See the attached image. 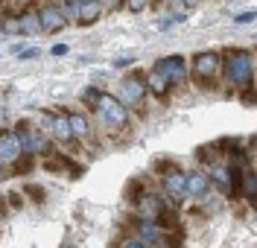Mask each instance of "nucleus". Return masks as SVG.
Returning <instances> with one entry per match:
<instances>
[{
  "mask_svg": "<svg viewBox=\"0 0 257 248\" xmlns=\"http://www.w3.org/2000/svg\"><path fill=\"white\" fill-rule=\"evenodd\" d=\"M70 117V129H73V134H88V120L82 114H67Z\"/></svg>",
  "mask_w": 257,
  "mask_h": 248,
  "instance_id": "dca6fc26",
  "label": "nucleus"
},
{
  "mask_svg": "<svg viewBox=\"0 0 257 248\" xmlns=\"http://www.w3.org/2000/svg\"><path fill=\"white\" fill-rule=\"evenodd\" d=\"M210 178H213V184L219 187V193H231V190H234L231 166H225V164H213V166H210Z\"/></svg>",
  "mask_w": 257,
  "mask_h": 248,
  "instance_id": "f8f14e48",
  "label": "nucleus"
},
{
  "mask_svg": "<svg viewBox=\"0 0 257 248\" xmlns=\"http://www.w3.org/2000/svg\"><path fill=\"white\" fill-rule=\"evenodd\" d=\"M41 50L38 47H21V53H18V59H35Z\"/></svg>",
  "mask_w": 257,
  "mask_h": 248,
  "instance_id": "6ab92c4d",
  "label": "nucleus"
},
{
  "mask_svg": "<svg viewBox=\"0 0 257 248\" xmlns=\"http://www.w3.org/2000/svg\"><path fill=\"white\" fill-rule=\"evenodd\" d=\"M208 190H210V178L205 172H187V196L202 198L208 196Z\"/></svg>",
  "mask_w": 257,
  "mask_h": 248,
  "instance_id": "9b49d317",
  "label": "nucleus"
},
{
  "mask_svg": "<svg viewBox=\"0 0 257 248\" xmlns=\"http://www.w3.org/2000/svg\"><path fill=\"white\" fill-rule=\"evenodd\" d=\"M164 193L170 198H184L187 196V175L184 172H167L164 175Z\"/></svg>",
  "mask_w": 257,
  "mask_h": 248,
  "instance_id": "1a4fd4ad",
  "label": "nucleus"
},
{
  "mask_svg": "<svg viewBox=\"0 0 257 248\" xmlns=\"http://www.w3.org/2000/svg\"><path fill=\"white\" fill-rule=\"evenodd\" d=\"M144 6H146V3H141V0H132V3H128V9H132V12H141Z\"/></svg>",
  "mask_w": 257,
  "mask_h": 248,
  "instance_id": "5701e85b",
  "label": "nucleus"
},
{
  "mask_svg": "<svg viewBox=\"0 0 257 248\" xmlns=\"http://www.w3.org/2000/svg\"><path fill=\"white\" fill-rule=\"evenodd\" d=\"M146 91H152L155 97H167V91H170V82H167L161 73H155V70H152V73L146 76Z\"/></svg>",
  "mask_w": 257,
  "mask_h": 248,
  "instance_id": "2eb2a0df",
  "label": "nucleus"
},
{
  "mask_svg": "<svg viewBox=\"0 0 257 248\" xmlns=\"http://www.w3.org/2000/svg\"><path fill=\"white\" fill-rule=\"evenodd\" d=\"M219 53L216 50H202V53H196L193 56V73L199 76V79H213L216 73H219Z\"/></svg>",
  "mask_w": 257,
  "mask_h": 248,
  "instance_id": "39448f33",
  "label": "nucleus"
},
{
  "mask_svg": "<svg viewBox=\"0 0 257 248\" xmlns=\"http://www.w3.org/2000/svg\"><path fill=\"white\" fill-rule=\"evenodd\" d=\"M82 97H85V102H91V105H96V102H99V97H102V94H99L96 88H85V94H82Z\"/></svg>",
  "mask_w": 257,
  "mask_h": 248,
  "instance_id": "a211bd4d",
  "label": "nucleus"
},
{
  "mask_svg": "<svg viewBox=\"0 0 257 248\" xmlns=\"http://www.w3.org/2000/svg\"><path fill=\"white\" fill-rule=\"evenodd\" d=\"M3 33H9V35L21 33V18L18 15H6L3 18Z\"/></svg>",
  "mask_w": 257,
  "mask_h": 248,
  "instance_id": "f3484780",
  "label": "nucleus"
},
{
  "mask_svg": "<svg viewBox=\"0 0 257 248\" xmlns=\"http://www.w3.org/2000/svg\"><path fill=\"white\" fill-rule=\"evenodd\" d=\"M62 6H67V12L76 18V24H82V27H91L99 18V3L96 0H73V3H62Z\"/></svg>",
  "mask_w": 257,
  "mask_h": 248,
  "instance_id": "423d86ee",
  "label": "nucleus"
},
{
  "mask_svg": "<svg viewBox=\"0 0 257 248\" xmlns=\"http://www.w3.org/2000/svg\"><path fill=\"white\" fill-rule=\"evenodd\" d=\"M96 114H99V120H102L105 126H111V129H123V126L128 123L126 105H123L117 97H111V94H102V97H99V102H96Z\"/></svg>",
  "mask_w": 257,
  "mask_h": 248,
  "instance_id": "f03ea898",
  "label": "nucleus"
},
{
  "mask_svg": "<svg viewBox=\"0 0 257 248\" xmlns=\"http://www.w3.org/2000/svg\"><path fill=\"white\" fill-rule=\"evenodd\" d=\"M240 193L245 198H257V172L251 166H242L240 172Z\"/></svg>",
  "mask_w": 257,
  "mask_h": 248,
  "instance_id": "4468645a",
  "label": "nucleus"
},
{
  "mask_svg": "<svg viewBox=\"0 0 257 248\" xmlns=\"http://www.w3.org/2000/svg\"><path fill=\"white\" fill-rule=\"evenodd\" d=\"M146 97V82L135 73V76H126V79H120V88H117V99L123 102V105H141Z\"/></svg>",
  "mask_w": 257,
  "mask_h": 248,
  "instance_id": "20e7f679",
  "label": "nucleus"
},
{
  "mask_svg": "<svg viewBox=\"0 0 257 248\" xmlns=\"http://www.w3.org/2000/svg\"><path fill=\"white\" fill-rule=\"evenodd\" d=\"M50 56H56V59L67 56V44H53V47H50Z\"/></svg>",
  "mask_w": 257,
  "mask_h": 248,
  "instance_id": "412c9836",
  "label": "nucleus"
},
{
  "mask_svg": "<svg viewBox=\"0 0 257 248\" xmlns=\"http://www.w3.org/2000/svg\"><path fill=\"white\" fill-rule=\"evenodd\" d=\"M152 70L161 73V76L170 82V88H173V85H181L184 79H187V62H184L181 56H167V59H158Z\"/></svg>",
  "mask_w": 257,
  "mask_h": 248,
  "instance_id": "7ed1b4c3",
  "label": "nucleus"
},
{
  "mask_svg": "<svg viewBox=\"0 0 257 248\" xmlns=\"http://www.w3.org/2000/svg\"><path fill=\"white\" fill-rule=\"evenodd\" d=\"M50 129L59 140H73V129H70V117L67 114H53L50 117Z\"/></svg>",
  "mask_w": 257,
  "mask_h": 248,
  "instance_id": "ddd939ff",
  "label": "nucleus"
},
{
  "mask_svg": "<svg viewBox=\"0 0 257 248\" xmlns=\"http://www.w3.org/2000/svg\"><path fill=\"white\" fill-rule=\"evenodd\" d=\"M0 172H3V169H0Z\"/></svg>",
  "mask_w": 257,
  "mask_h": 248,
  "instance_id": "393cba45",
  "label": "nucleus"
},
{
  "mask_svg": "<svg viewBox=\"0 0 257 248\" xmlns=\"http://www.w3.org/2000/svg\"><path fill=\"white\" fill-rule=\"evenodd\" d=\"M251 76H254V62H251L248 50H234L225 59V79L237 88H248Z\"/></svg>",
  "mask_w": 257,
  "mask_h": 248,
  "instance_id": "f257e3e1",
  "label": "nucleus"
},
{
  "mask_svg": "<svg viewBox=\"0 0 257 248\" xmlns=\"http://www.w3.org/2000/svg\"><path fill=\"white\" fill-rule=\"evenodd\" d=\"M38 27L44 33H62L64 27H67V15L59 6H41L38 9Z\"/></svg>",
  "mask_w": 257,
  "mask_h": 248,
  "instance_id": "0eeeda50",
  "label": "nucleus"
},
{
  "mask_svg": "<svg viewBox=\"0 0 257 248\" xmlns=\"http://www.w3.org/2000/svg\"><path fill=\"white\" fill-rule=\"evenodd\" d=\"M18 140H21V149L27 152V155H38V152H47V137L41 132H32V129H27L24 123L15 129Z\"/></svg>",
  "mask_w": 257,
  "mask_h": 248,
  "instance_id": "6e6552de",
  "label": "nucleus"
},
{
  "mask_svg": "<svg viewBox=\"0 0 257 248\" xmlns=\"http://www.w3.org/2000/svg\"><path fill=\"white\" fill-rule=\"evenodd\" d=\"M120 248H149V245H146L141 236H135V239H126V242H123Z\"/></svg>",
  "mask_w": 257,
  "mask_h": 248,
  "instance_id": "aec40b11",
  "label": "nucleus"
},
{
  "mask_svg": "<svg viewBox=\"0 0 257 248\" xmlns=\"http://www.w3.org/2000/svg\"><path fill=\"white\" fill-rule=\"evenodd\" d=\"M254 18H257V12H242V15H237V21H240V24H251Z\"/></svg>",
  "mask_w": 257,
  "mask_h": 248,
  "instance_id": "4be33fe9",
  "label": "nucleus"
},
{
  "mask_svg": "<svg viewBox=\"0 0 257 248\" xmlns=\"http://www.w3.org/2000/svg\"><path fill=\"white\" fill-rule=\"evenodd\" d=\"M21 140L15 132H0V158L3 161H18L21 158Z\"/></svg>",
  "mask_w": 257,
  "mask_h": 248,
  "instance_id": "9d476101",
  "label": "nucleus"
},
{
  "mask_svg": "<svg viewBox=\"0 0 257 248\" xmlns=\"http://www.w3.org/2000/svg\"><path fill=\"white\" fill-rule=\"evenodd\" d=\"M64 248H76V245H70V242H67V245H64Z\"/></svg>",
  "mask_w": 257,
  "mask_h": 248,
  "instance_id": "b1692460",
  "label": "nucleus"
}]
</instances>
